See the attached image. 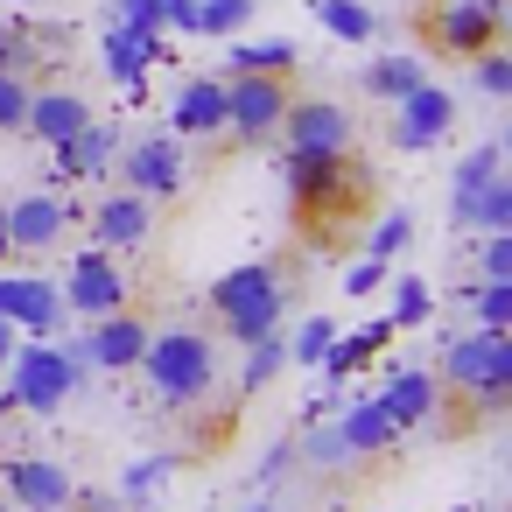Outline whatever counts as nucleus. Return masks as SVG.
Returning a JSON list of instances; mask_svg holds the SVG:
<instances>
[{"label": "nucleus", "instance_id": "f257e3e1", "mask_svg": "<svg viewBox=\"0 0 512 512\" xmlns=\"http://www.w3.org/2000/svg\"><path fill=\"white\" fill-rule=\"evenodd\" d=\"M281 176H288V204L309 246H337V225H351L372 197V176L351 155H288L281 148Z\"/></svg>", "mask_w": 512, "mask_h": 512}, {"label": "nucleus", "instance_id": "f03ea898", "mask_svg": "<svg viewBox=\"0 0 512 512\" xmlns=\"http://www.w3.org/2000/svg\"><path fill=\"white\" fill-rule=\"evenodd\" d=\"M435 379L449 393H463L477 421H498L512 407V330H463V337H449Z\"/></svg>", "mask_w": 512, "mask_h": 512}, {"label": "nucleus", "instance_id": "7ed1b4c3", "mask_svg": "<svg viewBox=\"0 0 512 512\" xmlns=\"http://www.w3.org/2000/svg\"><path fill=\"white\" fill-rule=\"evenodd\" d=\"M204 302H211V316L232 344H260L288 316V274H281V260H246V267L218 274Z\"/></svg>", "mask_w": 512, "mask_h": 512}, {"label": "nucleus", "instance_id": "20e7f679", "mask_svg": "<svg viewBox=\"0 0 512 512\" xmlns=\"http://www.w3.org/2000/svg\"><path fill=\"white\" fill-rule=\"evenodd\" d=\"M141 372H148V386H155L162 407H197V400H211V386H218V344H211L204 330H190V323L148 330Z\"/></svg>", "mask_w": 512, "mask_h": 512}, {"label": "nucleus", "instance_id": "39448f33", "mask_svg": "<svg viewBox=\"0 0 512 512\" xmlns=\"http://www.w3.org/2000/svg\"><path fill=\"white\" fill-rule=\"evenodd\" d=\"M78 379H85V351L50 344V337H29V344H15V358H8V393H0V414H8V407L57 414V407L78 393Z\"/></svg>", "mask_w": 512, "mask_h": 512}, {"label": "nucleus", "instance_id": "423d86ee", "mask_svg": "<svg viewBox=\"0 0 512 512\" xmlns=\"http://www.w3.org/2000/svg\"><path fill=\"white\" fill-rule=\"evenodd\" d=\"M421 43L435 50V57H449V64H470V57H484V50H498V36H505V15H491L484 0H421Z\"/></svg>", "mask_w": 512, "mask_h": 512}, {"label": "nucleus", "instance_id": "0eeeda50", "mask_svg": "<svg viewBox=\"0 0 512 512\" xmlns=\"http://www.w3.org/2000/svg\"><path fill=\"white\" fill-rule=\"evenodd\" d=\"M288 78H260V71H225V127L239 148H267L281 134V113H288Z\"/></svg>", "mask_w": 512, "mask_h": 512}, {"label": "nucleus", "instance_id": "6e6552de", "mask_svg": "<svg viewBox=\"0 0 512 512\" xmlns=\"http://www.w3.org/2000/svg\"><path fill=\"white\" fill-rule=\"evenodd\" d=\"M78 225V204L57 190H29L8 204V260H43L64 246V232Z\"/></svg>", "mask_w": 512, "mask_h": 512}, {"label": "nucleus", "instance_id": "1a4fd4ad", "mask_svg": "<svg viewBox=\"0 0 512 512\" xmlns=\"http://www.w3.org/2000/svg\"><path fill=\"white\" fill-rule=\"evenodd\" d=\"M456 134V92H442V85H414L407 99H393V148L400 155H428V148H442Z\"/></svg>", "mask_w": 512, "mask_h": 512}, {"label": "nucleus", "instance_id": "9d476101", "mask_svg": "<svg viewBox=\"0 0 512 512\" xmlns=\"http://www.w3.org/2000/svg\"><path fill=\"white\" fill-rule=\"evenodd\" d=\"M281 134H288V155H351L358 120H351L337 99H288Z\"/></svg>", "mask_w": 512, "mask_h": 512}, {"label": "nucleus", "instance_id": "9b49d317", "mask_svg": "<svg viewBox=\"0 0 512 512\" xmlns=\"http://www.w3.org/2000/svg\"><path fill=\"white\" fill-rule=\"evenodd\" d=\"M183 176H190V162H183V141L176 134H148V141H134L120 155V183L134 197H148V204H176Z\"/></svg>", "mask_w": 512, "mask_h": 512}, {"label": "nucleus", "instance_id": "f8f14e48", "mask_svg": "<svg viewBox=\"0 0 512 512\" xmlns=\"http://www.w3.org/2000/svg\"><path fill=\"white\" fill-rule=\"evenodd\" d=\"M127 302H134V288H127L120 253L85 246V253L71 260V274H64V309H78V316H106V309H127Z\"/></svg>", "mask_w": 512, "mask_h": 512}, {"label": "nucleus", "instance_id": "ddd939ff", "mask_svg": "<svg viewBox=\"0 0 512 512\" xmlns=\"http://www.w3.org/2000/svg\"><path fill=\"white\" fill-rule=\"evenodd\" d=\"M71 470L50 463V456H8V470H0V498L22 505V512H71Z\"/></svg>", "mask_w": 512, "mask_h": 512}, {"label": "nucleus", "instance_id": "4468645a", "mask_svg": "<svg viewBox=\"0 0 512 512\" xmlns=\"http://www.w3.org/2000/svg\"><path fill=\"white\" fill-rule=\"evenodd\" d=\"M78 351H85V365L134 372L141 351H148V316H141V309H106V316H92V337H85Z\"/></svg>", "mask_w": 512, "mask_h": 512}, {"label": "nucleus", "instance_id": "2eb2a0df", "mask_svg": "<svg viewBox=\"0 0 512 512\" xmlns=\"http://www.w3.org/2000/svg\"><path fill=\"white\" fill-rule=\"evenodd\" d=\"M0 316H8L22 337H57L64 323V295L36 274H0Z\"/></svg>", "mask_w": 512, "mask_h": 512}, {"label": "nucleus", "instance_id": "dca6fc26", "mask_svg": "<svg viewBox=\"0 0 512 512\" xmlns=\"http://www.w3.org/2000/svg\"><path fill=\"white\" fill-rule=\"evenodd\" d=\"M148 232H155V204L134 190H113L92 211V246H106V253H134V246H148Z\"/></svg>", "mask_w": 512, "mask_h": 512}, {"label": "nucleus", "instance_id": "f3484780", "mask_svg": "<svg viewBox=\"0 0 512 512\" xmlns=\"http://www.w3.org/2000/svg\"><path fill=\"white\" fill-rule=\"evenodd\" d=\"M435 400H442V379H435L428 365H400V372L386 379V393H379V414L407 435V428H428V421H435Z\"/></svg>", "mask_w": 512, "mask_h": 512}, {"label": "nucleus", "instance_id": "a211bd4d", "mask_svg": "<svg viewBox=\"0 0 512 512\" xmlns=\"http://www.w3.org/2000/svg\"><path fill=\"white\" fill-rule=\"evenodd\" d=\"M85 120H92L85 92H71V85H50V92H29V120H22V134H36L43 148H57V141H71Z\"/></svg>", "mask_w": 512, "mask_h": 512}, {"label": "nucleus", "instance_id": "6ab92c4d", "mask_svg": "<svg viewBox=\"0 0 512 512\" xmlns=\"http://www.w3.org/2000/svg\"><path fill=\"white\" fill-rule=\"evenodd\" d=\"M323 435H330V456H386V449L400 442V428L379 414V400L344 407V421H337V428H323Z\"/></svg>", "mask_w": 512, "mask_h": 512}, {"label": "nucleus", "instance_id": "aec40b11", "mask_svg": "<svg viewBox=\"0 0 512 512\" xmlns=\"http://www.w3.org/2000/svg\"><path fill=\"white\" fill-rule=\"evenodd\" d=\"M449 232H512V176L498 169L484 190L449 197Z\"/></svg>", "mask_w": 512, "mask_h": 512}, {"label": "nucleus", "instance_id": "412c9836", "mask_svg": "<svg viewBox=\"0 0 512 512\" xmlns=\"http://www.w3.org/2000/svg\"><path fill=\"white\" fill-rule=\"evenodd\" d=\"M169 134L190 141V134H225V78H190L176 113H169Z\"/></svg>", "mask_w": 512, "mask_h": 512}, {"label": "nucleus", "instance_id": "4be33fe9", "mask_svg": "<svg viewBox=\"0 0 512 512\" xmlns=\"http://www.w3.org/2000/svg\"><path fill=\"white\" fill-rule=\"evenodd\" d=\"M162 57H169V50H162V36H134V29H120V22L106 29V71H113L120 85H141Z\"/></svg>", "mask_w": 512, "mask_h": 512}, {"label": "nucleus", "instance_id": "5701e85b", "mask_svg": "<svg viewBox=\"0 0 512 512\" xmlns=\"http://www.w3.org/2000/svg\"><path fill=\"white\" fill-rule=\"evenodd\" d=\"M57 155V183H78V176H99L106 169V155H113V127H99V120H85L71 141H57L50 148Z\"/></svg>", "mask_w": 512, "mask_h": 512}, {"label": "nucleus", "instance_id": "b1692460", "mask_svg": "<svg viewBox=\"0 0 512 512\" xmlns=\"http://www.w3.org/2000/svg\"><path fill=\"white\" fill-rule=\"evenodd\" d=\"M393 344V323L379 316V323H365V330H351V337H330V351H323V372H330V386H344V372H358L372 351H386Z\"/></svg>", "mask_w": 512, "mask_h": 512}, {"label": "nucleus", "instance_id": "393cba45", "mask_svg": "<svg viewBox=\"0 0 512 512\" xmlns=\"http://www.w3.org/2000/svg\"><path fill=\"white\" fill-rule=\"evenodd\" d=\"M358 85H365L372 99H386V106H393V99H407V92L421 85V64H414V57H393V50H386V57H372V64L358 71Z\"/></svg>", "mask_w": 512, "mask_h": 512}, {"label": "nucleus", "instance_id": "a878e982", "mask_svg": "<svg viewBox=\"0 0 512 512\" xmlns=\"http://www.w3.org/2000/svg\"><path fill=\"white\" fill-rule=\"evenodd\" d=\"M316 22H323L337 43H372V36H379V15L365 8V0H316Z\"/></svg>", "mask_w": 512, "mask_h": 512}, {"label": "nucleus", "instance_id": "bb28decb", "mask_svg": "<svg viewBox=\"0 0 512 512\" xmlns=\"http://www.w3.org/2000/svg\"><path fill=\"white\" fill-rule=\"evenodd\" d=\"M302 57H295V43H232V57H225V71H260V78H288Z\"/></svg>", "mask_w": 512, "mask_h": 512}, {"label": "nucleus", "instance_id": "cd10ccee", "mask_svg": "<svg viewBox=\"0 0 512 512\" xmlns=\"http://www.w3.org/2000/svg\"><path fill=\"white\" fill-rule=\"evenodd\" d=\"M428 316H435V288H428L421 274H400V281H393V309H386V323H393V330H421Z\"/></svg>", "mask_w": 512, "mask_h": 512}, {"label": "nucleus", "instance_id": "c85d7f7f", "mask_svg": "<svg viewBox=\"0 0 512 512\" xmlns=\"http://www.w3.org/2000/svg\"><path fill=\"white\" fill-rule=\"evenodd\" d=\"M288 365V337L274 330V337H260V344H246V372H239V400H253L274 372Z\"/></svg>", "mask_w": 512, "mask_h": 512}, {"label": "nucleus", "instance_id": "c756f323", "mask_svg": "<svg viewBox=\"0 0 512 512\" xmlns=\"http://www.w3.org/2000/svg\"><path fill=\"white\" fill-rule=\"evenodd\" d=\"M498 169H505V148H498V141L470 148V155L456 162V176H449V197H470V190H484V183H491Z\"/></svg>", "mask_w": 512, "mask_h": 512}, {"label": "nucleus", "instance_id": "7c9ffc66", "mask_svg": "<svg viewBox=\"0 0 512 512\" xmlns=\"http://www.w3.org/2000/svg\"><path fill=\"white\" fill-rule=\"evenodd\" d=\"M169 470H176V456H141V463L120 477V491H113V498H120V505H148V498L169 484Z\"/></svg>", "mask_w": 512, "mask_h": 512}, {"label": "nucleus", "instance_id": "2f4dec72", "mask_svg": "<svg viewBox=\"0 0 512 512\" xmlns=\"http://www.w3.org/2000/svg\"><path fill=\"white\" fill-rule=\"evenodd\" d=\"M407 246H414V211L400 204V211H386V218L372 225V239H365V253H372V260H400Z\"/></svg>", "mask_w": 512, "mask_h": 512}, {"label": "nucleus", "instance_id": "473e14b6", "mask_svg": "<svg viewBox=\"0 0 512 512\" xmlns=\"http://www.w3.org/2000/svg\"><path fill=\"white\" fill-rule=\"evenodd\" d=\"M239 22H253V0H197L190 36H232Z\"/></svg>", "mask_w": 512, "mask_h": 512}, {"label": "nucleus", "instance_id": "72a5a7b5", "mask_svg": "<svg viewBox=\"0 0 512 512\" xmlns=\"http://www.w3.org/2000/svg\"><path fill=\"white\" fill-rule=\"evenodd\" d=\"M470 309H477V330H512V281H477Z\"/></svg>", "mask_w": 512, "mask_h": 512}, {"label": "nucleus", "instance_id": "f704fd0d", "mask_svg": "<svg viewBox=\"0 0 512 512\" xmlns=\"http://www.w3.org/2000/svg\"><path fill=\"white\" fill-rule=\"evenodd\" d=\"M330 337H337V323H330V316H309V323L288 337V365H323Z\"/></svg>", "mask_w": 512, "mask_h": 512}, {"label": "nucleus", "instance_id": "c9c22d12", "mask_svg": "<svg viewBox=\"0 0 512 512\" xmlns=\"http://www.w3.org/2000/svg\"><path fill=\"white\" fill-rule=\"evenodd\" d=\"M29 92H36V78L0 71V134H22V120H29Z\"/></svg>", "mask_w": 512, "mask_h": 512}, {"label": "nucleus", "instance_id": "e433bc0d", "mask_svg": "<svg viewBox=\"0 0 512 512\" xmlns=\"http://www.w3.org/2000/svg\"><path fill=\"white\" fill-rule=\"evenodd\" d=\"M477 274L484 281H512V232H477Z\"/></svg>", "mask_w": 512, "mask_h": 512}, {"label": "nucleus", "instance_id": "4c0bfd02", "mask_svg": "<svg viewBox=\"0 0 512 512\" xmlns=\"http://www.w3.org/2000/svg\"><path fill=\"white\" fill-rule=\"evenodd\" d=\"M470 71H477V92H491V99H512V57H505V50H484V57H470Z\"/></svg>", "mask_w": 512, "mask_h": 512}, {"label": "nucleus", "instance_id": "58836bf2", "mask_svg": "<svg viewBox=\"0 0 512 512\" xmlns=\"http://www.w3.org/2000/svg\"><path fill=\"white\" fill-rule=\"evenodd\" d=\"M379 281H386V260H372V253H365V260H351V267H344V295H372V288H379Z\"/></svg>", "mask_w": 512, "mask_h": 512}, {"label": "nucleus", "instance_id": "ea45409f", "mask_svg": "<svg viewBox=\"0 0 512 512\" xmlns=\"http://www.w3.org/2000/svg\"><path fill=\"white\" fill-rule=\"evenodd\" d=\"M162 8V29H183L190 36V22H197V0H155Z\"/></svg>", "mask_w": 512, "mask_h": 512}, {"label": "nucleus", "instance_id": "a19ab883", "mask_svg": "<svg viewBox=\"0 0 512 512\" xmlns=\"http://www.w3.org/2000/svg\"><path fill=\"white\" fill-rule=\"evenodd\" d=\"M15 344H22V330H15L8 316H0V372H8V358H15Z\"/></svg>", "mask_w": 512, "mask_h": 512}, {"label": "nucleus", "instance_id": "79ce46f5", "mask_svg": "<svg viewBox=\"0 0 512 512\" xmlns=\"http://www.w3.org/2000/svg\"><path fill=\"white\" fill-rule=\"evenodd\" d=\"M0 260H8V204H0Z\"/></svg>", "mask_w": 512, "mask_h": 512}, {"label": "nucleus", "instance_id": "37998d69", "mask_svg": "<svg viewBox=\"0 0 512 512\" xmlns=\"http://www.w3.org/2000/svg\"><path fill=\"white\" fill-rule=\"evenodd\" d=\"M253 512H274V505H253Z\"/></svg>", "mask_w": 512, "mask_h": 512}, {"label": "nucleus", "instance_id": "c03bdc74", "mask_svg": "<svg viewBox=\"0 0 512 512\" xmlns=\"http://www.w3.org/2000/svg\"><path fill=\"white\" fill-rule=\"evenodd\" d=\"M0 512H8V498H0Z\"/></svg>", "mask_w": 512, "mask_h": 512}]
</instances>
